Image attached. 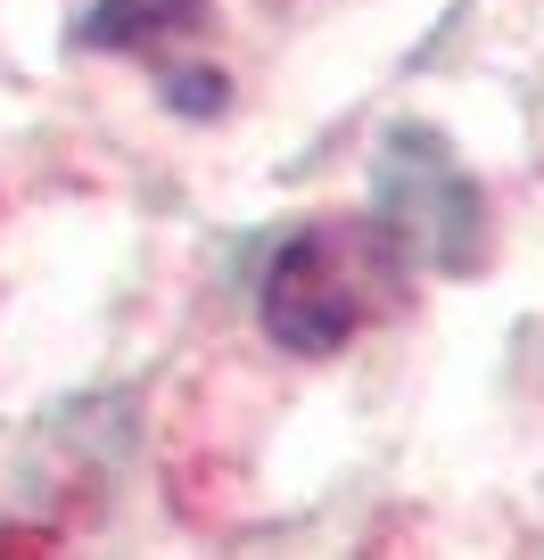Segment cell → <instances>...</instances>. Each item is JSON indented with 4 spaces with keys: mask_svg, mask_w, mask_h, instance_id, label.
<instances>
[{
    "mask_svg": "<svg viewBox=\"0 0 544 560\" xmlns=\"http://www.w3.org/2000/svg\"><path fill=\"white\" fill-rule=\"evenodd\" d=\"M404 305V247L371 214L298 223L264 264V330L289 354H338Z\"/></svg>",
    "mask_w": 544,
    "mask_h": 560,
    "instance_id": "6da1fadb",
    "label": "cell"
},
{
    "mask_svg": "<svg viewBox=\"0 0 544 560\" xmlns=\"http://www.w3.org/2000/svg\"><path fill=\"white\" fill-rule=\"evenodd\" d=\"M207 34V0H100L83 18V50H141L165 58L174 42Z\"/></svg>",
    "mask_w": 544,
    "mask_h": 560,
    "instance_id": "3957f363",
    "label": "cell"
},
{
    "mask_svg": "<svg viewBox=\"0 0 544 560\" xmlns=\"http://www.w3.org/2000/svg\"><path fill=\"white\" fill-rule=\"evenodd\" d=\"M371 223L429 272H478L487 264V190L454 158L438 124H396L371 165Z\"/></svg>",
    "mask_w": 544,
    "mask_h": 560,
    "instance_id": "7a4b0ae2",
    "label": "cell"
}]
</instances>
